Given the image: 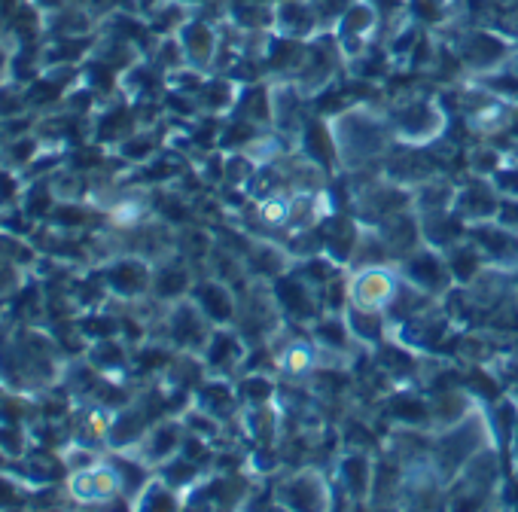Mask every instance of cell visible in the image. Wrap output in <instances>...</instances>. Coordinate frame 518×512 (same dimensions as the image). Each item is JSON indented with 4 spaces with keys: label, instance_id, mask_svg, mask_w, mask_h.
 I'll return each mask as SVG.
<instances>
[{
    "label": "cell",
    "instance_id": "16",
    "mask_svg": "<svg viewBox=\"0 0 518 512\" xmlns=\"http://www.w3.org/2000/svg\"><path fill=\"white\" fill-rule=\"evenodd\" d=\"M125 147H128L125 153L132 156V159H147V156L153 153V141H150V138H141V141H128Z\"/></svg>",
    "mask_w": 518,
    "mask_h": 512
},
{
    "label": "cell",
    "instance_id": "2",
    "mask_svg": "<svg viewBox=\"0 0 518 512\" xmlns=\"http://www.w3.org/2000/svg\"><path fill=\"white\" fill-rule=\"evenodd\" d=\"M387 116H391L397 144L406 147H430L445 138L448 128V110L442 98L430 95H397L387 104Z\"/></svg>",
    "mask_w": 518,
    "mask_h": 512
},
{
    "label": "cell",
    "instance_id": "3",
    "mask_svg": "<svg viewBox=\"0 0 518 512\" xmlns=\"http://www.w3.org/2000/svg\"><path fill=\"white\" fill-rule=\"evenodd\" d=\"M345 284H348L351 308L387 314V308L394 305V299L403 287V275H400L397 263L360 266V269H345Z\"/></svg>",
    "mask_w": 518,
    "mask_h": 512
},
{
    "label": "cell",
    "instance_id": "7",
    "mask_svg": "<svg viewBox=\"0 0 518 512\" xmlns=\"http://www.w3.org/2000/svg\"><path fill=\"white\" fill-rule=\"evenodd\" d=\"M296 260L293 253L284 241H275V238H250L247 244V253H244V269H247V278L253 281H278L281 275L293 272Z\"/></svg>",
    "mask_w": 518,
    "mask_h": 512
},
{
    "label": "cell",
    "instance_id": "13",
    "mask_svg": "<svg viewBox=\"0 0 518 512\" xmlns=\"http://www.w3.org/2000/svg\"><path fill=\"white\" fill-rule=\"evenodd\" d=\"M183 439H186V424H177V421H165L159 427H153L144 439V458L153 461V464H168L180 448H183Z\"/></svg>",
    "mask_w": 518,
    "mask_h": 512
},
{
    "label": "cell",
    "instance_id": "10",
    "mask_svg": "<svg viewBox=\"0 0 518 512\" xmlns=\"http://www.w3.org/2000/svg\"><path fill=\"white\" fill-rule=\"evenodd\" d=\"M235 391H238L241 409L272 406L281 400V378L272 369H244L235 375Z\"/></svg>",
    "mask_w": 518,
    "mask_h": 512
},
{
    "label": "cell",
    "instance_id": "4",
    "mask_svg": "<svg viewBox=\"0 0 518 512\" xmlns=\"http://www.w3.org/2000/svg\"><path fill=\"white\" fill-rule=\"evenodd\" d=\"M275 506L281 509H330L333 500V479L320 464H299L290 473L281 476V482L272 488Z\"/></svg>",
    "mask_w": 518,
    "mask_h": 512
},
{
    "label": "cell",
    "instance_id": "15",
    "mask_svg": "<svg viewBox=\"0 0 518 512\" xmlns=\"http://www.w3.org/2000/svg\"><path fill=\"white\" fill-rule=\"evenodd\" d=\"M110 284H113L119 293L135 296V293H144L147 287H153V275L147 272V266H141V263H135V260H128V263H119V266L110 272Z\"/></svg>",
    "mask_w": 518,
    "mask_h": 512
},
{
    "label": "cell",
    "instance_id": "14",
    "mask_svg": "<svg viewBox=\"0 0 518 512\" xmlns=\"http://www.w3.org/2000/svg\"><path fill=\"white\" fill-rule=\"evenodd\" d=\"M278 19V28L290 37V40H302V37H311L317 31V10L314 4H305V0H287V4L275 13Z\"/></svg>",
    "mask_w": 518,
    "mask_h": 512
},
{
    "label": "cell",
    "instance_id": "17",
    "mask_svg": "<svg viewBox=\"0 0 518 512\" xmlns=\"http://www.w3.org/2000/svg\"><path fill=\"white\" fill-rule=\"evenodd\" d=\"M122 4H125V0H89L86 7L95 10V13H98V10L104 13V10H116V7H122Z\"/></svg>",
    "mask_w": 518,
    "mask_h": 512
},
{
    "label": "cell",
    "instance_id": "5",
    "mask_svg": "<svg viewBox=\"0 0 518 512\" xmlns=\"http://www.w3.org/2000/svg\"><path fill=\"white\" fill-rule=\"evenodd\" d=\"M400 275L415 284L418 290L436 296V299H445L451 290H455V278H451V269L445 263V253L430 247V244H418L412 253H406L403 260L397 263Z\"/></svg>",
    "mask_w": 518,
    "mask_h": 512
},
{
    "label": "cell",
    "instance_id": "8",
    "mask_svg": "<svg viewBox=\"0 0 518 512\" xmlns=\"http://www.w3.org/2000/svg\"><path fill=\"white\" fill-rule=\"evenodd\" d=\"M500 202H503V196L497 192L494 180H488V177H473V174H470L467 183H458L455 211L461 214V220H464L467 226L497 220Z\"/></svg>",
    "mask_w": 518,
    "mask_h": 512
},
{
    "label": "cell",
    "instance_id": "11",
    "mask_svg": "<svg viewBox=\"0 0 518 512\" xmlns=\"http://www.w3.org/2000/svg\"><path fill=\"white\" fill-rule=\"evenodd\" d=\"M180 46L186 52L189 68L196 71H208L217 61V34L202 22H189L180 28Z\"/></svg>",
    "mask_w": 518,
    "mask_h": 512
},
{
    "label": "cell",
    "instance_id": "12",
    "mask_svg": "<svg viewBox=\"0 0 518 512\" xmlns=\"http://www.w3.org/2000/svg\"><path fill=\"white\" fill-rule=\"evenodd\" d=\"M442 253H445V263H448L451 278H455L458 287H470V284L488 269L485 253H482L470 238H464L461 244L448 247V250H442Z\"/></svg>",
    "mask_w": 518,
    "mask_h": 512
},
{
    "label": "cell",
    "instance_id": "9",
    "mask_svg": "<svg viewBox=\"0 0 518 512\" xmlns=\"http://www.w3.org/2000/svg\"><path fill=\"white\" fill-rule=\"evenodd\" d=\"M192 299L196 305L208 314V320L214 327H223V324H235L238 317V293L232 290L229 281L211 275V278H202L192 287Z\"/></svg>",
    "mask_w": 518,
    "mask_h": 512
},
{
    "label": "cell",
    "instance_id": "6",
    "mask_svg": "<svg viewBox=\"0 0 518 512\" xmlns=\"http://www.w3.org/2000/svg\"><path fill=\"white\" fill-rule=\"evenodd\" d=\"M330 479H333V491L345 494L348 503L369 506L372 479H375V455L357 452V448H342L330 464Z\"/></svg>",
    "mask_w": 518,
    "mask_h": 512
},
{
    "label": "cell",
    "instance_id": "1",
    "mask_svg": "<svg viewBox=\"0 0 518 512\" xmlns=\"http://www.w3.org/2000/svg\"><path fill=\"white\" fill-rule=\"evenodd\" d=\"M327 119L339 153V171L345 174L384 165V159L397 147V135L391 116H387V107L369 101H348L342 110H336Z\"/></svg>",
    "mask_w": 518,
    "mask_h": 512
}]
</instances>
